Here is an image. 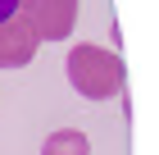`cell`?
<instances>
[{"label": "cell", "mask_w": 159, "mask_h": 155, "mask_svg": "<svg viewBox=\"0 0 159 155\" xmlns=\"http://www.w3.org/2000/svg\"><path fill=\"white\" fill-rule=\"evenodd\" d=\"M68 73V87H73L82 100H114L127 87V64H123L118 50H105L96 41H77L64 60Z\"/></svg>", "instance_id": "obj_1"}, {"label": "cell", "mask_w": 159, "mask_h": 155, "mask_svg": "<svg viewBox=\"0 0 159 155\" xmlns=\"http://www.w3.org/2000/svg\"><path fill=\"white\" fill-rule=\"evenodd\" d=\"M77 5L82 0H18V18L37 41H64L77 23Z\"/></svg>", "instance_id": "obj_2"}, {"label": "cell", "mask_w": 159, "mask_h": 155, "mask_svg": "<svg viewBox=\"0 0 159 155\" xmlns=\"http://www.w3.org/2000/svg\"><path fill=\"white\" fill-rule=\"evenodd\" d=\"M32 55H37L32 27H27L18 14L5 18V23H0V69H23V64H32Z\"/></svg>", "instance_id": "obj_3"}, {"label": "cell", "mask_w": 159, "mask_h": 155, "mask_svg": "<svg viewBox=\"0 0 159 155\" xmlns=\"http://www.w3.org/2000/svg\"><path fill=\"white\" fill-rule=\"evenodd\" d=\"M41 155H91V137L82 128H59L41 142Z\"/></svg>", "instance_id": "obj_4"}, {"label": "cell", "mask_w": 159, "mask_h": 155, "mask_svg": "<svg viewBox=\"0 0 159 155\" xmlns=\"http://www.w3.org/2000/svg\"><path fill=\"white\" fill-rule=\"evenodd\" d=\"M14 14H18V0H0V23H5V18H14Z\"/></svg>", "instance_id": "obj_5"}]
</instances>
